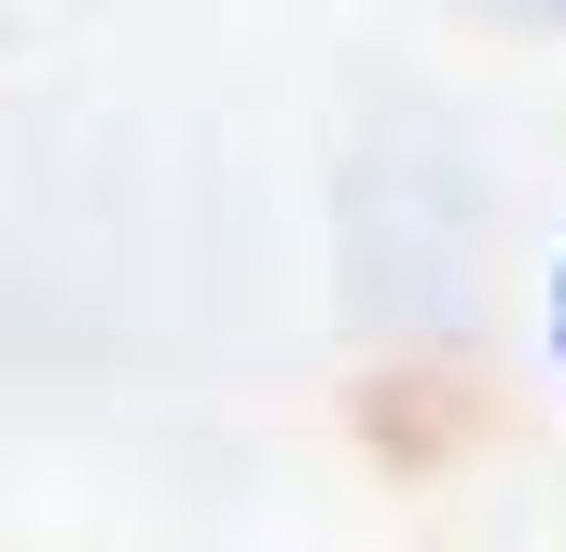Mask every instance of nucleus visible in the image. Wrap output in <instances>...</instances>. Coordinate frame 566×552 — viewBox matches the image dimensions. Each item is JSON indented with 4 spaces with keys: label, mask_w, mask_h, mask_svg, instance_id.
Wrapping results in <instances>:
<instances>
[{
    "label": "nucleus",
    "mask_w": 566,
    "mask_h": 552,
    "mask_svg": "<svg viewBox=\"0 0 566 552\" xmlns=\"http://www.w3.org/2000/svg\"><path fill=\"white\" fill-rule=\"evenodd\" d=\"M539 331H553V386H566V248H553V304H539Z\"/></svg>",
    "instance_id": "obj_1"
}]
</instances>
